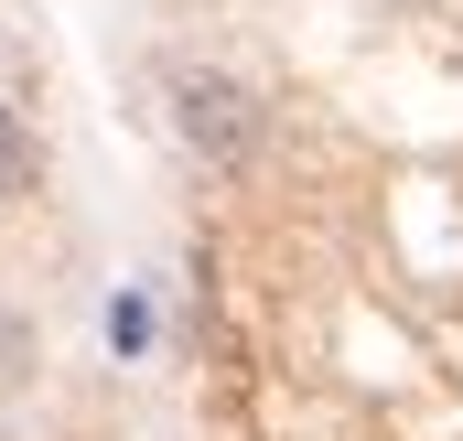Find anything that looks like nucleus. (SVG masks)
<instances>
[{"mask_svg":"<svg viewBox=\"0 0 463 441\" xmlns=\"http://www.w3.org/2000/svg\"><path fill=\"white\" fill-rule=\"evenodd\" d=\"M173 129H184L216 173L259 162V98H248L237 76H173Z\"/></svg>","mask_w":463,"mask_h":441,"instance_id":"obj_1","label":"nucleus"},{"mask_svg":"<svg viewBox=\"0 0 463 441\" xmlns=\"http://www.w3.org/2000/svg\"><path fill=\"white\" fill-rule=\"evenodd\" d=\"M22 173H33V151H22V118L0 108V194H22Z\"/></svg>","mask_w":463,"mask_h":441,"instance_id":"obj_2","label":"nucleus"}]
</instances>
